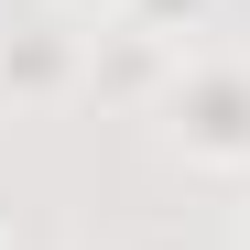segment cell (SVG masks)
I'll use <instances>...</instances> for the list:
<instances>
[{"mask_svg":"<svg viewBox=\"0 0 250 250\" xmlns=\"http://www.w3.org/2000/svg\"><path fill=\"white\" fill-rule=\"evenodd\" d=\"M65 76V44L44 33V44H22V55H0V87H55Z\"/></svg>","mask_w":250,"mask_h":250,"instance_id":"cell-2","label":"cell"},{"mask_svg":"<svg viewBox=\"0 0 250 250\" xmlns=\"http://www.w3.org/2000/svg\"><path fill=\"white\" fill-rule=\"evenodd\" d=\"M142 11H152V22H196L207 0H142Z\"/></svg>","mask_w":250,"mask_h":250,"instance_id":"cell-3","label":"cell"},{"mask_svg":"<svg viewBox=\"0 0 250 250\" xmlns=\"http://www.w3.org/2000/svg\"><path fill=\"white\" fill-rule=\"evenodd\" d=\"M174 120H185L196 152H250V76H185Z\"/></svg>","mask_w":250,"mask_h":250,"instance_id":"cell-1","label":"cell"}]
</instances>
